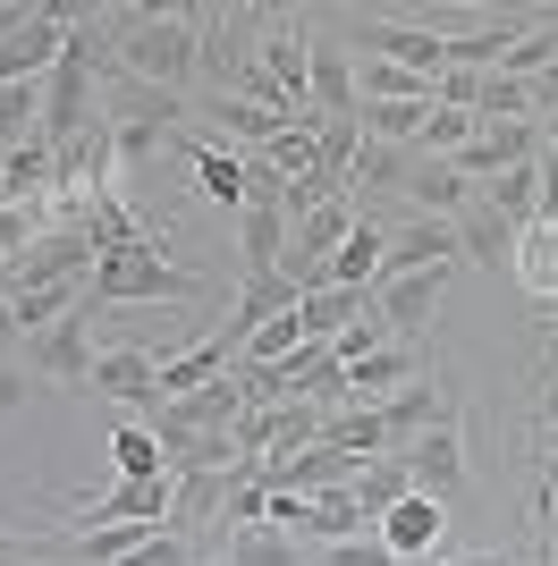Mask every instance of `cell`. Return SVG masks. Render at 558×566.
<instances>
[{
    "label": "cell",
    "mask_w": 558,
    "mask_h": 566,
    "mask_svg": "<svg viewBox=\"0 0 558 566\" xmlns=\"http://www.w3.org/2000/svg\"><path fill=\"white\" fill-rule=\"evenodd\" d=\"M541 25H550V34H558V9H541Z\"/></svg>",
    "instance_id": "obj_37"
},
{
    "label": "cell",
    "mask_w": 558,
    "mask_h": 566,
    "mask_svg": "<svg viewBox=\"0 0 558 566\" xmlns=\"http://www.w3.org/2000/svg\"><path fill=\"white\" fill-rule=\"evenodd\" d=\"M339 43H348V60H390V69H415V76H441L448 69V34H432V25H397V18H339Z\"/></svg>",
    "instance_id": "obj_3"
},
{
    "label": "cell",
    "mask_w": 558,
    "mask_h": 566,
    "mask_svg": "<svg viewBox=\"0 0 558 566\" xmlns=\"http://www.w3.org/2000/svg\"><path fill=\"white\" fill-rule=\"evenodd\" d=\"M372 415H381V431H390V449H406L415 431L448 423V398H441V380H406V389H390Z\"/></svg>",
    "instance_id": "obj_17"
},
{
    "label": "cell",
    "mask_w": 558,
    "mask_h": 566,
    "mask_svg": "<svg viewBox=\"0 0 558 566\" xmlns=\"http://www.w3.org/2000/svg\"><path fill=\"white\" fill-rule=\"evenodd\" d=\"M304 102H313V118H355V69H348V43L339 34H313V51H304Z\"/></svg>",
    "instance_id": "obj_8"
},
{
    "label": "cell",
    "mask_w": 558,
    "mask_h": 566,
    "mask_svg": "<svg viewBox=\"0 0 558 566\" xmlns=\"http://www.w3.org/2000/svg\"><path fill=\"white\" fill-rule=\"evenodd\" d=\"M465 203H474V187H465L457 169L415 153V169H406V212H415V220H457Z\"/></svg>",
    "instance_id": "obj_19"
},
{
    "label": "cell",
    "mask_w": 558,
    "mask_h": 566,
    "mask_svg": "<svg viewBox=\"0 0 558 566\" xmlns=\"http://www.w3.org/2000/svg\"><path fill=\"white\" fill-rule=\"evenodd\" d=\"M262 415V465H279V457H304L313 449V440H322V406L313 398H279V406H255Z\"/></svg>",
    "instance_id": "obj_16"
},
{
    "label": "cell",
    "mask_w": 558,
    "mask_h": 566,
    "mask_svg": "<svg viewBox=\"0 0 558 566\" xmlns=\"http://www.w3.org/2000/svg\"><path fill=\"white\" fill-rule=\"evenodd\" d=\"M423 118H432V102H355V127L372 144H415Z\"/></svg>",
    "instance_id": "obj_28"
},
{
    "label": "cell",
    "mask_w": 558,
    "mask_h": 566,
    "mask_svg": "<svg viewBox=\"0 0 558 566\" xmlns=\"http://www.w3.org/2000/svg\"><path fill=\"white\" fill-rule=\"evenodd\" d=\"M204 271H186V262H169V254H102L93 262V280H85V296L102 313L111 305H186V296H204Z\"/></svg>",
    "instance_id": "obj_2"
},
{
    "label": "cell",
    "mask_w": 558,
    "mask_h": 566,
    "mask_svg": "<svg viewBox=\"0 0 558 566\" xmlns=\"http://www.w3.org/2000/svg\"><path fill=\"white\" fill-rule=\"evenodd\" d=\"M304 558H313V542L279 533V524H237V533H220V566H304Z\"/></svg>",
    "instance_id": "obj_20"
},
{
    "label": "cell",
    "mask_w": 558,
    "mask_h": 566,
    "mask_svg": "<svg viewBox=\"0 0 558 566\" xmlns=\"http://www.w3.org/2000/svg\"><path fill=\"white\" fill-rule=\"evenodd\" d=\"M465 262H441V271H415V280H397V287H372V313H381V331L390 338H415L423 322H432V305L448 296V280H457Z\"/></svg>",
    "instance_id": "obj_7"
},
{
    "label": "cell",
    "mask_w": 558,
    "mask_h": 566,
    "mask_svg": "<svg viewBox=\"0 0 558 566\" xmlns=\"http://www.w3.org/2000/svg\"><path fill=\"white\" fill-rule=\"evenodd\" d=\"M381 245H390V229L381 220H355L348 245H339V262H330V287H355V296H372V271H381Z\"/></svg>",
    "instance_id": "obj_22"
},
{
    "label": "cell",
    "mask_w": 558,
    "mask_h": 566,
    "mask_svg": "<svg viewBox=\"0 0 558 566\" xmlns=\"http://www.w3.org/2000/svg\"><path fill=\"white\" fill-rule=\"evenodd\" d=\"M93 313H102V305L85 296L69 322L18 338V364H25V373H43V380H60V389H93V364H102V347H93Z\"/></svg>",
    "instance_id": "obj_4"
},
{
    "label": "cell",
    "mask_w": 558,
    "mask_h": 566,
    "mask_svg": "<svg viewBox=\"0 0 558 566\" xmlns=\"http://www.w3.org/2000/svg\"><path fill=\"white\" fill-rule=\"evenodd\" d=\"M406 482H415L423 499H457L465 491V431H457V415H448V423H432V431H415V440H406Z\"/></svg>",
    "instance_id": "obj_6"
},
{
    "label": "cell",
    "mask_w": 558,
    "mask_h": 566,
    "mask_svg": "<svg viewBox=\"0 0 558 566\" xmlns=\"http://www.w3.org/2000/svg\"><path fill=\"white\" fill-rule=\"evenodd\" d=\"M372 296H355V287H313V296H297V331L304 338H339L348 322H364Z\"/></svg>",
    "instance_id": "obj_23"
},
{
    "label": "cell",
    "mask_w": 558,
    "mask_h": 566,
    "mask_svg": "<svg viewBox=\"0 0 558 566\" xmlns=\"http://www.w3.org/2000/svg\"><path fill=\"white\" fill-rule=\"evenodd\" d=\"M279 245H288V212H279V195H246V212H237V271H246V280H271Z\"/></svg>",
    "instance_id": "obj_10"
},
{
    "label": "cell",
    "mask_w": 558,
    "mask_h": 566,
    "mask_svg": "<svg viewBox=\"0 0 558 566\" xmlns=\"http://www.w3.org/2000/svg\"><path fill=\"white\" fill-rule=\"evenodd\" d=\"M406 169H415V144H355V187L364 195H397L406 203Z\"/></svg>",
    "instance_id": "obj_26"
},
{
    "label": "cell",
    "mask_w": 558,
    "mask_h": 566,
    "mask_svg": "<svg viewBox=\"0 0 558 566\" xmlns=\"http://www.w3.org/2000/svg\"><path fill=\"white\" fill-rule=\"evenodd\" d=\"M330 566H397L381 533H355V542H330Z\"/></svg>",
    "instance_id": "obj_32"
},
{
    "label": "cell",
    "mask_w": 558,
    "mask_h": 566,
    "mask_svg": "<svg viewBox=\"0 0 558 566\" xmlns=\"http://www.w3.org/2000/svg\"><path fill=\"white\" fill-rule=\"evenodd\" d=\"M516 287L534 296V305L558 313V220H534V229H516V254H508Z\"/></svg>",
    "instance_id": "obj_15"
},
{
    "label": "cell",
    "mask_w": 558,
    "mask_h": 566,
    "mask_svg": "<svg viewBox=\"0 0 558 566\" xmlns=\"http://www.w3.org/2000/svg\"><path fill=\"white\" fill-rule=\"evenodd\" d=\"M220 373H237V347H229L220 331L195 338V347H178V355H162V406H169V398H195V389H211Z\"/></svg>",
    "instance_id": "obj_14"
},
{
    "label": "cell",
    "mask_w": 558,
    "mask_h": 566,
    "mask_svg": "<svg viewBox=\"0 0 558 566\" xmlns=\"http://www.w3.org/2000/svg\"><path fill=\"white\" fill-rule=\"evenodd\" d=\"M111 465H118V482H162V473H169V449H162L144 423H118V431H111Z\"/></svg>",
    "instance_id": "obj_27"
},
{
    "label": "cell",
    "mask_w": 558,
    "mask_h": 566,
    "mask_svg": "<svg viewBox=\"0 0 558 566\" xmlns=\"http://www.w3.org/2000/svg\"><path fill=\"white\" fill-rule=\"evenodd\" d=\"M508 118H534V102H525V85H516V76L490 69L483 85H474V127H508Z\"/></svg>",
    "instance_id": "obj_29"
},
{
    "label": "cell",
    "mask_w": 558,
    "mask_h": 566,
    "mask_svg": "<svg viewBox=\"0 0 558 566\" xmlns=\"http://www.w3.org/2000/svg\"><path fill=\"white\" fill-rule=\"evenodd\" d=\"M18 338L25 331H18V313H9V296H0V364H18Z\"/></svg>",
    "instance_id": "obj_34"
},
{
    "label": "cell",
    "mask_w": 558,
    "mask_h": 566,
    "mask_svg": "<svg viewBox=\"0 0 558 566\" xmlns=\"http://www.w3.org/2000/svg\"><path fill=\"white\" fill-rule=\"evenodd\" d=\"M93 389L102 398H118V406H162V355L153 347H102V364H93Z\"/></svg>",
    "instance_id": "obj_9"
},
{
    "label": "cell",
    "mask_w": 558,
    "mask_h": 566,
    "mask_svg": "<svg viewBox=\"0 0 558 566\" xmlns=\"http://www.w3.org/2000/svg\"><path fill=\"white\" fill-rule=\"evenodd\" d=\"M441 524H448V507H441V499L406 491V499L390 507V516L372 524V533L390 542V558H432V549H441Z\"/></svg>",
    "instance_id": "obj_13"
},
{
    "label": "cell",
    "mask_w": 558,
    "mask_h": 566,
    "mask_svg": "<svg viewBox=\"0 0 558 566\" xmlns=\"http://www.w3.org/2000/svg\"><path fill=\"white\" fill-rule=\"evenodd\" d=\"M279 313H297V287L279 280V271H271V280H246V287H237V305H229V322H220V338L246 355V347L279 322Z\"/></svg>",
    "instance_id": "obj_11"
},
{
    "label": "cell",
    "mask_w": 558,
    "mask_h": 566,
    "mask_svg": "<svg viewBox=\"0 0 558 566\" xmlns=\"http://www.w3.org/2000/svg\"><path fill=\"white\" fill-rule=\"evenodd\" d=\"M204 118L220 127V144H237V153H262L271 136H288V127H304V118H279V111H255V102H237V94H211Z\"/></svg>",
    "instance_id": "obj_18"
},
{
    "label": "cell",
    "mask_w": 558,
    "mask_h": 566,
    "mask_svg": "<svg viewBox=\"0 0 558 566\" xmlns=\"http://www.w3.org/2000/svg\"><path fill=\"white\" fill-rule=\"evenodd\" d=\"M397 566H457V558H441V549H432V558H397Z\"/></svg>",
    "instance_id": "obj_36"
},
{
    "label": "cell",
    "mask_w": 558,
    "mask_h": 566,
    "mask_svg": "<svg viewBox=\"0 0 558 566\" xmlns=\"http://www.w3.org/2000/svg\"><path fill=\"white\" fill-rule=\"evenodd\" d=\"M348 491H355V507H364V524H381V516H390V507H397V499H406V491H415V482H406V457H372V465H355V482H348Z\"/></svg>",
    "instance_id": "obj_24"
},
{
    "label": "cell",
    "mask_w": 558,
    "mask_h": 566,
    "mask_svg": "<svg viewBox=\"0 0 558 566\" xmlns=\"http://www.w3.org/2000/svg\"><path fill=\"white\" fill-rule=\"evenodd\" d=\"M457 566H516L508 549H474V558H457Z\"/></svg>",
    "instance_id": "obj_35"
},
{
    "label": "cell",
    "mask_w": 558,
    "mask_h": 566,
    "mask_svg": "<svg viewBox=\"0 0 558 566\" xmlns=\"http://www.w3.org/2000/svg\"><path fill=\"white\" fill-rule=\"evenodd\" d=\"M330 347H339V364H348V373H355V364H364L372 347H390V331H381V313H364V322H348V331L330 338Z\"/></svg>",
    "instance_id": "obj_31"
},
{
    "label": "cell",
    "mask_w": 558,
    "mask_h": 566,
    "mask_svg": "<svg viewBox=\"0 0 558 566\" xmlns=\"http://www.w3.org/2000/svg\"><path fill=\"white\" fill-rule=\"evenodd\" d=\"M465 144H474V118L432 102V118H423V136H415V153H423V161H457Z\"/></svg>",
    "instance_id": "obj_30"
},
{
    "label": "cell",
    "mask_w": 558,
    "mask_h": 566,
    "mask_svg": "<svg viewBox=\"0 0 558 566\" xmlns=\"http://www.w3.org/2000/svg\"><path fill=\"white\" fill-rule=\"evenodd\" d=\"M541 136H550V127H541V118H508V127H474V144H465L457 161V178L465 187H483V178H499V169H525V161H541Z\"/></svg>",
    "instance_id": "obj_5"
},
{
    "label": "cell",
    "mask_w": 558,
    "mask_h": 566,
    "mask_svg": "<svg viewBox=\"0 0 558 566\" xmlns=\"http://www.w3.org/2000/svg\"><path fill=\"white\" fill-rule=\"evenodd\" d=\"M153 533H169V524H93V533H69L60 549H76V566H118V558H136Z\"/></svg>",
    "instance_id": "obj_25"
},
{
    "label": "cell",
    "mask_w": 558,
    "mask_h": 566,
    "mask_svg": "<svg viewBox=\"0 0 558 566\" xmlns=\"http://www.w3.org/2000/svg\"><path fill=\"white\" fill-rule=\"evenodd\" d=\"M508 254H516V229H508L499 212H490L483 195H474V203L457 212V262H483V271H499Z\"/></svg>",
    "instance_id": "obj_21"
},
{
    "label": "cell",
    "mask_w": 558,
    "mask_h": 566,
    "mask_svg": "<svg viewBox=\"0 0 558 566\" xmlns=\"http://www.w3.org/2000/svg\"><path fill=\"white\" fill-rule=\"evenodd\" d=\"M25 389H34V380H25V364H0V415H18Z\"/></svg>",
    "instance_id": "obj_33"
},
{
    "label": "cell",
    "mask_w": 558,
    "mask_h": 566,
    "mask_svg": "<svg viewBox=\"0 0 558 566\" xmlns=\"http://www.w3.org/2000/svg\"><path fill=\"white\" fill-rule=\"evenodd\" d=\"M111 25V76L186 94L204 76V9H102Z\"/></svg>",
    "instance_id": "obj_1"
},
{
    "label": "cell",
    "mask_w": 558,
    "mask_h": 566,
    "mask_svg": "<svg viewBox=\"0 0 558 566\" xmlns=\"http://www.w3.org/2000/svg\"><path fill=\"white\" fill-rule=\"evenodd\" d=\"M406 380H423V347L415 338H390V347H372L348 373V406H381L390 389H406Z\"/></svg>",
    "instance_id": "obj_12"
}]
</instances>
